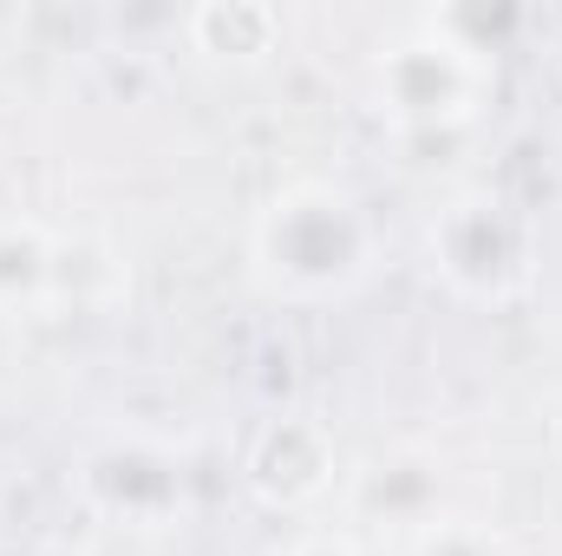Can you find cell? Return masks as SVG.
I'll use <instances>...</instances> for the list:
<instances>
[{
    "label": "cell",
    "mask_w": 562,
    "mask_h": 556,
    "mask_svg": "<svg viewBox=\"0 0 562 556\" xmlns=\"http://www.w3.org/2000/svg\"><path fill=\"white\" fill-rule=\"evenodd\" d=\"M269 256L294 281H347L367 256L360 210L334 190L288 197V203H276V223H269Z\"/></svg>",
    "instance_id": "cell-1"
},
{
    "label": "cell",
    "mask_w": 562,
    "mask_h": 556,
    "mask_svg": "<svg viewBox=\"0 0 562 556\" xmlns=\"http://www.w3.org/2000/svg\"><path fill=\"white\" fill-rule=\"evenodd\" d=\"M471 59L458 53V46H406V53H393V66H386V99H393V112L400 119H413L419 132H438V119H458L464 105H471Z\"/></svg>",
    "instance_id": "cell-2"
},
{
    "label": "cell",
    "mask_w": 562,
    "mask_h": 556,
    "mask_svg": "<svg viewBox=\"0 0 562 556\" xmlns=\"http://www.w3.org/2000/svg\"><path fill=\"white\" fill-rule=\"evenodd\" d=\"M321 478H327V445H321L314 425L281 419L276 432L256 445V485H262L269 498H307Z\"/></svg>",
    "instance_id": "cell-3"
},
{
    "label": "cell",
    "mask_w": 562,
    "mask_h": 556,
    "mask_svg": "<svg viewBox=\"0 0 562 556\" xmlns=\"http://www.w3.org/2000/svg\"><path fill=\"white\" fill-rule=\"evenodd\" d=\"M458 216H464V230H477V243H445L451 269H458V276H477V281H504L517 269V236L504 230L497 203H471V210H458Z\"/></svg>",
    "instance_id": "cell-4"
},
{
    "label": "cell",
    "mask_w": 562,
    "mask_h": 556,
    "mask_svg": "<svg viewBox=\"0 0 562 556\" xmlns=\"http://www.w3.org/2000/svg\"><path fill=\"white\" fill-rule=\"evenodd\" d=\"M425 498H431V478H419V465H380L373 485H367V511H386V518H419Z\"/></svg>",
    "instance_id": "cell-5"
},
{
    "label": "cell",
    "mask_w": 562,
    "mask_h": 556,
    "mask_svg": "<svg viewBox=\"0 0 562 556\" xmlns=\"http://www.w3.org/2000/svg\"><path fill=\"white\" fill-rule=\"evenodd\" d=\"M46 276H53V263L33 236H0V288L7 294H33Z\"/></svg>",
    "instance_id": "cell-6"
},
{
    "label": "cell",
    "mask_w": 562,
    "mask_h": 556,
    "mask_svg": "<svg viewBox=\"0 0 562 556\" xmlns=\"http://www.w3.org/2000/svg\"><path fill=\"white\" fill-rule=\"evenodd\" d=\"M425 556H497V551H491L484 531H438V537L425 544Z\"/></svg>",
    "instance_id": "cell-7"
},
{
    "label": "cell",
    "mask_w": 562,
    "mask_h": 556,
    "mask_svg": "<svg viewBox=\"0 0 562 556\" xmlns=\"http://www.w3.org/2000/svg\"><path fill=\"white\" fill-rule=\"evenodd\" d=\"M301 556H353V544H334V537H314Z\"/></svg>",
    "instance_id": "cell-8"
}]
</instances>
